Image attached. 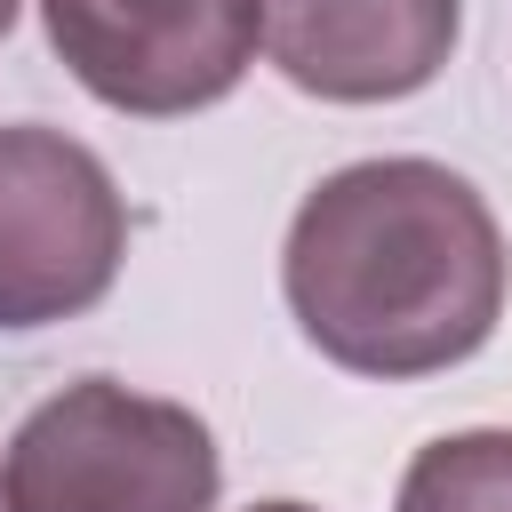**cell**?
<instances>
[{
	"label": "cell",
	"mask_w": 512,
	"mask_h": 512,
	"mask_svg": "<svg viewBox=\"0 0 512 512\" xmlns=\"http://www.w3.org/2000/svg\"><path fill=\"white\" fill-rule=\"evenodd\" d=\"M280 288L320 360L352 376H432L504 320V232L440 160H352L288 224Z\"/></svg>",
	"instance_id": "6da1fadb"
},
{
	"label": "cell",
	"mask_w": 512,
	"mask_h": 512,
	"mask_svg": "<svg viewBox=\"0 0 512 512\" xmlns=\"http://www.w3.org/2000/svg\"><path fill=\"white\" fill-rule=\"evenodd\" d=\"M0 480L16 512H216L224 464L184 400L80 376L16 424Z\"/></svg>",
	"instance_id": "7a4b0ae2"
},
{
	"label": "cell",
	"mask_w": 512,
	"mask_h": 512,
	"mask_svg": "<svg viewBox=\"0 0 512 512\" xmlns=\"http://www.w3.org/2000/svg\"><path fill=\"white\" fill-rule=\"evenodd\" d=\"M128 208L112 168L64 128H0V328H56L112 296Z\"/></svg>",
	"instance_id": "3957f363"
},
{
	"label": "cell",
	"mask_w": 512,
	"mask_h": 512,
	"mask_svg": "<svg viewBox=\"0 0 512 512\" xmlns=\"http://www.w3.org/2000/svg\"><path fill=\"white\" fill-rule=\"evenodd\" d=\"M40 24L96 104L128 120H184L248 80L264 0H40Z\"/></svg>",
	"instance_id": "277c9868"
},
{
	"label": "cell",
	"mask_w": 512,
	"mask_h": 512,
	"mask_svg": "<svg viewBox=\"0 0 512 512\" xmlns=\"http://www.w3.org/2000/svg\"><path fill=\"white\" fill-rule=\"evenodd\" d=\"M464 0H264L272 64L320 104H400L440 80Z\"/></svg>",
	"instance_id": "5b68a950"
},
{
	"label": "cell",
	"mask_w": 512,
	"mask_h": 512,
	"mask_svg": "<svg viewBox=\"0 0 512 512\" xmlns=\"http://www.w3.org/2000/svg\"><path fill=\"white\" fill-rule=\"evenodd\" d=\"M392 512H512V432H448L408 456Z\"/></svg>",
	"instance_id": "8992f818"
},
{
	"label": "cell",
	"mask_w": 512,
	"mask_h": 512,
	"mask_svg": "<svg viewBox=\"0 0 512 512\" xmlns=\"http://www.w3.org/2000/svg\"><path fill=\"white\" fill-rule=\"evenodd\" d=\"M248 512H312V504H296V496H272V504H248Z\"/></svg>",
	"instance_id": "52a82bcc"
},
{
	"label": "cell",
	"mask_w": 512,
	"mask_h": 512,
	"mask_svg": "<svg viewBox=\"0 0 512 512\" xmlns=\"http://www.w3.org/2000/svg\"><path fill=\"white\" fill-rule=\"evenodd\" d=\"M16 8H24V0H0V40H8V24H16Z\"/></svg>",
	"instance_id": "ba28073f"
},
{
	"label": "cell",
	"mask_w": 512,
	"mask_h": 512,
	"mask_svg": "<svg viewBox=\"0 0 512 512\" xmlns=\"http://www.w3.org/2000/svg\"><path fill=\"white\" fill-rule=\"evenodd\" d=\"M0 512H16V504H8V480H0Z\"/></svg>",
	"instance_id": "9c48e42d"
}]
</instances>
